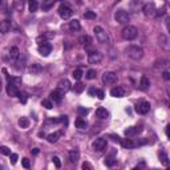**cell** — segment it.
Masks as SVG:
<instances>
[{"label": "cell", "instance_id": "obj_5", "mask_svg": "<svg viewBox=\"0 0 170 170\" xmlns=\"http://www.w3.org/2000/svg\"><path fill=\"white\" fill-rule=\"evenodd\" d=\"M42 39H44V37H42ZM37 49H39V53L41 55V56L47 57L51 52H52V45H51L49 42L44 39V40H42V42H39V47H37Z\"/></svg>", "mask_w": 170, "mask_h": 170}, {"label": "cell", "instance_id": "obj_39", "mask_svg": "<svg viewBox=\"0 0 170 170\" xmlns=\"http://www.w3.org/2000/svg\"><path fill=\"white\" fill-rule=\"evenodd\" d=\"M85 76H87V79L93 80V79L96 77V71H95V69H89V71L87 72V75H85Z\"/></svg>", "mask_w": 170, "mask_h": 170}, {"label": "cell", "instance_id": "obj_53", "mask_svg": "<svg viewBox=\"0 0 170 170\" xmlns=\"http://www.w3.org/2000/svg\"><path fill=\"white\" fill-rule=\"evenodd\" d=\"M0 170H4V166H0Z\"/></svg>", "mask_w": 170, "mask_h": 170}, {"label": "cell", "instance_id": "obj_52", "mask_svg": "<svg viewBox=\"0 0 170 170\" xmlns=\"http://www.w3.org/2000/svg\"><path fill=\"white\" fill-rule=\"evenodd\" d=\"M133 170H141V169H140V168H134Z\"/></svg>", "mask_w": 170, "mask_h": 170}, {"label": "cell", "instance_id": "obj_41", "mask_svg": "<svg viewBox=\"0 0 170 170\" xmlns=\"http://www.w3.org/2000/svg\"><path fill=\"white\" fill-rule=\"evenodd\" d=\"M21 165H23L24 169H29L31 168V161H29L28 158H23L21 160Z\"/></svg>", "mask_w": 170, "mask_h": 170}, {"label": "cell", "instance_id": "obj_7", "mask_svg": "<svg viewBox=\"0 0 170 170\" xmlns=\"http://www.w3.org/2000/svg\"><path fill=\"white\" fill-rule=\"evenodd\" d=\"M117 81V75L114 72H105L103 75V83L105 85H113Z\"/></svg>", "mask_w": 170, "mask_h": 170}, {"label": "cell", "instance_id": "obj_10", "mask_svg": "<svg viewBox=\"0 0 170 170\" xmlns=\"http://www.w3.org/2000/svg\"><path fill=\"white\" fill-rule=\"evenodd\" d=\"M92 146H93V149H95V150H97V152L104 150V149L106 148V140H105V138H103V137L96 138L95 141H93Z\"/></svg>", "mask_w": 170, "mask_h": 170}, {"label": "cell", "instance_id": "obj_16", "mask_svg": "<svg viewBox=\"0 0 170 170\" xmlns=\"http://www.w3.org/2000/svg\"><path fill=\"white\" fill-rule=\"evenodd\" d=\"M110 96H112V97H118V99L124 97V96H125V91H124V88H121V87L112 88V89H110Z\"/></svg>", "mask_w": 170, "mask_h": 170}, {"label": "cell", "instance_id": "obj_2", "mask_svg": "<svg viewBox=\"0 0 170 170\" xmlns=\"http://www.w3.org/2000/svg\"><path fill=\"white\" fill-rule=\"evenodd\" d=\"M121 35H122V37H124L125 40L132 41V40H134L136 37H137L138 31H137V28H136V27H133V25H126V27L122 29Z\"/></svg>", "mask_w": 170, "mask_h": 170}, {"label": "cell", "instance_id": "obj_34", "mask_svg": "<svg viewBox=\"0 0 170 170\" xmlns=\"http://www.w3.org/2000/svg\"><path fill=\"white\" fill-rule=\"evenodd\" d=\"M84 18H85V19H89V20H95V19L97 18V15H96L93 11H87V12L84 14Z\"/></svg>", "mask_w": 170, "mask_h": 170}, {"label": "cell", "instance_id": "obj_27", "mask_svg": "<svg viewBox=\"0 0 170 170\" xmlns=\"http://www.w3.org/2000/svg\"><path fill=\"white\" fill-rule=\"evenodd\" d=\"M16 69H23V68L25 67V57H21V55H20V57L16 60Z\"/></svg>", "mask_w": 170, "mask_h": 170}, {"label": "cell", "instance_id": "obj_11", "mask_svg": "<svg viewBox=\"0 0 170 170\" xmlns=\"http://www.w3.org/2000/svg\"><path fill=\"white\" fill-rule=\"evenodd\" d=\"M63 97H64V95L60 92V91H57V89H55V91L51 93V101H52L53 104H60L61 101H63Z\"/></svg>", "mask_w": 170, "mask_h": 170}, {"label": "cell", "instance_id": "obj_38", "mask_svg": "<svg viewBox=\"0 0 170 170\" xmlns=\"http://www.w3.org/2000/svg\"><path fill=\"white\" fill-rule=\"evenodd\" d=\"M0 153L4 156H11L12 153H11V149L8 148V146H0Z\"/></svg>", "mask_w": 170, "mask_h": 170}, {"label": "cell", "instance_id": "obj_15", "mask_svg": "<svg viewBox=\"0 0 170 170\" xmlns=\"http://www.w3.org/2000/svg\"><path fill=\"white\" fill-rule=\"evenodd\" d=\"M121 145L124 146L125 149H134L136 146H138V145H141L140 142H136V141H133L132 138H125V140H121Z\"/></svg>", "mask_w": 170, "mask_h": 170}, {"label": "cell", "instance_id": "obj_22", "mask_svg": "<svg viewBox=\"0 0 170 170\" xmlns=\"http://www.w3.org/2000/svg\"><path fill=\"white\" fill-rule=\"evenodd\" d=\"M149 87H150V80H149L146 76H142L141 81H140V89H142V91H146Z\"/></svg>", "mask_w": 170, "mask_h": 170}, {"label": "cell", "instance_id": "obj_29", "mask_svg": "<svg viewBox=\"0 0 170 170\" xmlns=\"http://www.w3.org/2000/svg\"><path fill=\"white\" fill-rule=\"evenodd\" d=\"M19 125H20V127H23V129H27L29 126V120L27 117H21L19 120Z\"/></svg>", "mask_w": 170, "mask_h": 170}, {"label": "cell", "instance_id": "obj_18", "mask_svg": "<svg viewBox=\"0 0 170 170\" xmlns=\"http://www.w3.org/2000/svg\"><path fill=\"white\" fill-rule=\"evenodd\" d=\"M10 31H11V21L10 20L0 21V32H2V33H8Z\"/></svg>", "mask_w": 170, "mask_h": 170}, {"label": "cell", "instance_id": "obj_6", "mask_svg": "<svg viewBox=\"0 0 170 170\" xmlns=\"http://www.w3.org/2000/svg\"><path fill=\"white\" fill-rule=\"evenodd\" d=\"M59 15L61 16V19L68 20V19L72 18V15H73V11H72V8L68 7L67 4H61L60 8H59Z\"/></svg>", "mask_w": 170, "mask_h": 170}, {"label": "cell", "instance_id": "obj_8", "mask_svg": "<svg viewBox=\"0 0 170 170\" xmlns=\"http://www.w3.org/2000/svg\"><path fill=\"white\" fill-rule=\"evenodd\" d=\"M103 60V53L99 52V51H93L88 55V63L89 64H99Z\"/></svg>", "mask_w": 170, "mask_h": 170}, {"label": "cell", "instance_id": "obj_51", "mask_svg": "<svg viewBox=\"0 0 170 170\" xmlns=\"http://www.w3.org/2000/svg\"><path fill=\"white\" fill-rule=\"evenodd\" d=\"M2 89H3V80L0 77V92H2Z\"/></svg>", "mask_w": 170, "mask_h": 170}, {"label": "cell", "instance_id": "obj_44", "mask_svg": "<svg viewBox=\"0 0 170 170\" xmlns=\"http://www.w3.org/2000/svg\"><path fill=\"white\" fill-rule=\"evenodd\" d=\"M96 96H97V99H100V100H104V97H105V93H104V91H101V89H97V91H96Z\"/></svg>", "mask_w": 170, "mask_h": 170}, {"label": "cell", "instance_id": "obj_28", "mask_svg": "<svg viewBox=\"0 0 170 170\" xmlns=\"http://www.w3.org/2000/svg\"><path fill=\"white\" fill-rule=\"evenodd\" d=\"M116 164V158H114V154H110L105 158V165L106 166H113Z\"/></svg>", "mask_w": 170, "mask_h": 170}, {"label": "cell", "instance_id": "obj_12", "mask_svg": "<svg viewBox=\"0 0 170 170\" xmlns=\"http://www.w3.org/2000/svg\"><path fill=\"white\" fill-rule=\"evenodd\" d=\"M142 11H144V14H145L146 16H152V15H154L156 14V6H154V3H146V4H144V7H142Z\"/></svg>", "mask_w": 170, "mask_h": 170}, {"label": "cell", "instance_id": "obj_31", "mask_svg": "<svg viewBox=\"0 0 170 170\" xmlns=\"http://www.w3.org/2000/svg\"><path fill=\"white\" fill-rule=\"evenodd\" d=\"M28 7H29V11L31 12H36L37 8H39V3L35 2V0H31V2L28 3Z\"/></svg>", "mask_w": 170, "mask_h": 170}, {"label": "cell", "instance_id": "obj_35", "mask_svg": "<svg viewBox=\"0 0 170 170\" xmlns=\"http://www.w3.org/2000/svg\"><path fill=\"white\" fill-rule=\"evenodd\" d=\"M41 105L44 106V108H47V109H52V108H53V103H52V101H51V100H48V99L42 100Z\"/></svg>", "mask_w": 170, "mask_h": 170}, {"label": "cell", "instance_id": "obj_19", "mask_svg": "<svg viewBox=\"0 0 170 170\" xmlns=\"http://www.w3.org/2000/svg\"><path fill=\"white\" fill-rule=\"evenodd\" d=\"M61 136H63V132H61V130H59V132H55V133L49 134L48 137H47V140H48V142L55 144V142H57V141H59V138H60Z\"/></svg>", "mask_w": 170, "mask_h": 170}, {"label": "cell", "instance_id": "obj_46", "mask_svg": "<svg viewBox=\"0 0 170 170\" xmlns=\"http://www.w3.org/2000/svg\"><path fill=\"white\" fill-rule=\"evenodd\" d=\"M110 138H112L113 141H116V142H121V138L118 137V136H116V134H112V136H110Z\"/></svg>", "mask_w": 170, "mask_h": 170}, {"label": "cell", "instance_id": "obj_32", "mask_svg": "<svg viewBox=\"0 0 170 170\" xmlns=\"http://www.w3.org/2000/svg\"><path fill=\"white\" fill-rule=\"evenodd\" d=\"M76 126H77L79 129H85V127L88 126V124H87V121H85V120L77 118V120H76Z\"/></svg>", "mask_w": 170, "mask_h": 170}, {"label": "cell", "instance_id": "obj_3", "mask_svg": "<svg viewBox=\"0 0 170 170\" xmlns=\"http://www.w3.org/2000/svg\"><path fill=\"white\" fill-rule=\"evenodd\" d=\"M93 32H95V36H96V39H97V41H99V42H103V44H105V42L109 41L108 32H106L103 27L96 25L95 29H93Z\"/></svg>", "mask_w": 170, "mask_h": 170}, {"label": "cell", "instance_id": "obj_50", "mask_svg": "<svg viewBox=\"0 0 170 170\" xmlns=\"http://www.w3.org/2000/svg\"><path fill=\"white\" fill-rule=\"evenodd\" d=\"M32 153H33V154H37V153H39V149L35 148V149H33V150H32Z\"/></svg>", "mask_w": 170, "mask_h": 170}, {"label": "cell", "instance_id": "obj_17", "mask_svg": "<svg viewBox=\"0 0 170 170\" xmlns=\"http://www.w3.org/2000/svg\"><path fill=\"white\" fill-rule=\"evenodd\" d=\"M7 93H8V96H11V97H18L19 89L16 88V84L8 83V85H7Z\"/></svg>", "mask_w": 170, "mask_h": 170}, {"label": "cell", "instance_id": "obj_26", "mask_svg": "<svg viewBox=\"0 0 170 170\" xmlns=\"http://www.w3.org/2000/svg\"><path fill=\"white\" fill-rule=\"evenodd\" d=\"M160 160H161V164L165 165V166H168V165H169V157H168V154L165 152L160 153Z\"/></svg>", "mask_w": 170, "mask_h": 170}, {"label": "cell", "instance_id": "obj_23", "mask_svg": "<svg viewBox=\"0 0 170 170\" xmlns=\"http://www.w3.org/2000/svg\"><path fill=\"white\" fill-rule=\"evenodd\" d=\"M79 158H80V153H79V150H71L69 152V160H71V162H77L79 161Z\"/></svg>", "mask_w": 170, "mask_h": 170}, {"label": "cell", "instance_id": "obj_9", "mask_svg": "<svg viewBox=\"0 0 170 170\" xmlns=\"http://www.w3.org/2000/svg\"><path fill=\"white\" fill-rule=\"evenodd\" d=\"M149 110H150V104H149L148 101H141V103L137 104V106H136V112L138 114H146Z\"/></svg>", "mask_w": 170, "mask_h": 170}, {"label": "cell", "instance_id": "obj_30", "mask_svg": "<svg viewBox=\"0 0 170 170\" xmlns=\"http://www.w3.org/2000/svg\"><path fill=\"white\" fill-rule=\"evenodd\" d=\"M79 41L81 42V45H85V47H87V45L91 44V41H92V40H91V37H89L88 35H84V36L80 37Z\"/></svg>", "mask_w": 170, "mask_h": 170}, {"label": "cell", "instance_id": "obj_21", "mask_svg": "<svg viewBox=\"0 0 170 170\" xmlns=\"http://www.w3.org/2000/svg\"><path fill=\"white\" fill-rule=\"evenodd\" d=\"M96 116L99 118H101V120H105V118L109 117V112L105 108H99L96 110Z\"/></svg>", "mask_w": 170, "mask_h": 170}, {"label": "cell", "instance_id": "obj_45", "mask_svg": "<svg viewBox=\"0 0 170 170\" xmlns=\"http://www.w3.org/2000/svg\"><path fill=\"white\" fill-rule=\"evenodd\" d=\"M10 157H11V164H12V165H15L16 162H18V160H19V156L16 154V153H12V154H11Z\"/></svg>", "mask_w": 170, "mask_h": 170}, {"label": "cell", "instance_id": "obj_37", "mask_svg": "<svg viewBox=\"0 0 170 170\" xmlns=\"http://www.w3.org/2000/svg\"><path fill=\"white\" fill-rule=\"evenodd\" d=\"M73 89H75V92H76V93H81V92L84 91V89H85V85H84L83 83H77V84L75 85V88H73Z\"/></svg>", "mask_w": 170, "mask_h": 170}, {"label": "cell", "instance_id": "obj_40", "mask_svg": "<svg viewBox=\"0 0 170 170\" xmlns=\"http://www.w3.org/2000/svg\"><path fill=\"white\" fill-rule=\"evenodd\" d=\"M18 97H19V100H20L23 104L27 103V95H25V93H23V92H20V91H19V93H18Z\"/></svg>", "mask_w": 170, "mask_h": 170}, {"label": "cell", "instance_id": "obj_49", "mask_svg": "<svg viewBox=\"0 0 170 170\" xmlns=\"http://www.w3.org/2000/svg\"><path fill=\"white\" fill-rule=\"evenodd\" d=\"M79 112H80V113H88V109H83V108H80V109H79Z\"/></svg>", "mask_w": 170, "mask_h": 170}, {"label": "cell", "instance_id": "obj_48", "mask_svg": "<svg viewBox=\"0 0 170 170\" xmlns=\"http://www.w3.org/2000/svg\"><path fill=\"white\" fill-rule=\"evenodd\" d=\"M96 91H97V89L96 88H91V89H89V96H96Z\"/></svg>", "mask_w": 170, "mask_h": 170}, {"label": "cell", "instance_id": "obj_4", "mask_svg": "<svg viewBox=\"0 0 170 170\" xmlns=\"http://www.w3.org/2000/svg\"><path fill=\"white\" fill-rule=\"evenodd\" d=\"M114 19H116V21L118 24H124V25H126L127 23H129V20H130L129 14H127L126 11H124V10H118L116 12V15H114Z\"/></svg>", "mask_w": 170, "mask_h": 170}, {"label": "cell", "instance_id": "obj_47", "mask_svg": "<svg viewBox=\"0 0 170 170\" xmlns=\"http://www.w3.org/2000/svg\"><path fill=\"white\" fill-rule=\"evenodd\" d=\"M162 76H164V79L166 80V81H169V80H170V75H169V72H168V71H165L164 73H162Z\"/></svg>", "mask_w": 170, "mask_h": 170}, {"label": "cell", "instance_id": "obj_36", "mask_svg": "<svg viewBox=\"0 0 170 170\" xmlns=\"http://www.w3.org/2000/svg\"><path fill=\"white\" fill-rule=\"evenodd\" d=\"M83 71L81 69H76V71H73V73H72V76H73V79L75 80H80L83 77Z\"/></svg>", "mask_w": 170, "mask_h": 170}, {"label": "cell", "instance_id": "obj_43", "mask_svg": "<svg viewBox=\"0 0 170 170\" xmlns=\"http://www.w3.org/2000/svg\"><path fill=\"white\" fill-rule=\"evenodd\" d=\"M81 169L83 170H93V166L88 162V161H85V162H83V165H81Z\"/></svg>", "mask_w": 170, "mask_h": 170}, {"label": "cell", "instance_id": "obj_25", "mask_svg": "<svg viewBox=\"0 0 170 170\" xmlns=\"http://www.w3.org/2000/svg\"><path fill=\"white\" fill-rule=\"evenodd\" d=\"M69 28L72 29V31H79L80 28H81V25H80V23H79V20H72V21H69Z\"/></svg>", "mask_w": 170, "mask_h": 170}, {"label": "cell", "instance_id": "obj_42", "mask_svg": "<svg viewBox=\"0 0 170 170\" xmlns=\"http://www.w3.org/2000/svg\"><path fill=\"white\" fill-rule=\"evenodd\" d=\"M52 161H53V164H55V166H56L57 169L61 166V162H60V158H59L57 156H53L52 157Z\"/></svg>", "mask_w": 170, "mask_h": 170}, {"label": "cell", "instance_id": "obj_24", "mask_svg": "<svg viewBox=\"0 0 170 170\" xmlns=\"http://www.w3.org/2000/svg\"><path fill=\"white\" fill-rule=\"evenodd\" d=\"M41 72V67L39 65V64H32L31 67H29V73L32 75H37Z\"/></svg>", "mask_w": 170, "mask_h": 170}, {"label": "cell", "instance_id": "obj_1", "mask_svg": "<svg viewBox=\"0 0 170 170\" xmlns=\"http://www.w3.org/2000/svg\"><path fill=\"white\" fill-rule=\"evenodd\" d=\"M126 55L133 60H141L144 56V51L138 45H129L126 48Z\"/></svg>", "mask_w": 170, "mask_h": 170}, {"label": "cell", "instance_id": "obj_33", "mask_svg": "<svg viewBox=\"0 0 170 170\" xmlns=\"http://www.w3.org/2000/svg\"><path fill=\"white\" fill-rule=\"evenodd\" d=\"M53 4H55V2L53 0H49V2H44L42 3V11H48V10H51V8L53 7Z\"/></svg>", "mask_w": 170, "mask_h": 170}, {"label": "cell", "instance_id": "obj_13", "mask_svg": "<svg viewBox=\"0 0 170 170\" xmlns=\"http://www.w3.org/2000/svg\"><path fill=\"white\" fill-rule=\"evenodd\" d=\"M142 129L140 126H130V127H127V129H125V136L127 138H130V137H134V136H137L138 133H141Z\"/></svg>", "mask_w": 170, "mask_h": 170}, {"label": "cell", "instance_id": "obj_14", "mask_svg": "<svg viewBox=\"0 0 170 170\" xmlns=\"http://www.w3.org/2000/svg\"><path fill=\"white\" fill-rule=\"evenodd\" d=\"M69 89H71V83L68 81L67 79L61 80V81L57 84V91H60L63 95H64V93H67L68 91H69Z\"/></svg>", "mask_w": 170, "mask_h": 170}, {"label": "cell", "instance_id": "obj_20", "mask_svg": "<svg viewBox=\"0 0 170 170\" xmlns=\"http://www.w3.org/2000/svg\"><path fill=\"white\" fill-rule=\"evenodd\" d=\"M10 57H11V60H14V61H16L20 57V51L18 47H12L10 49Z\"/></svg>", "mask_w": 170, "mask_h": 170}]
</instances>
